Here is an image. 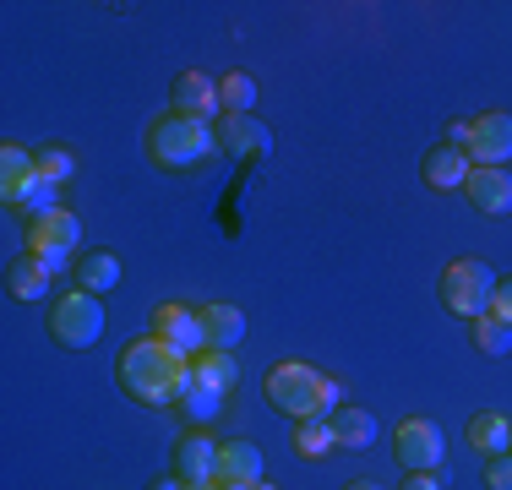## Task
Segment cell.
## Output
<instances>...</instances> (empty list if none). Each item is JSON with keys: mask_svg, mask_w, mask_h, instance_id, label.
Listing matches in <instances>:
<instances>
[{"mask_svg": "<svg viewBox=\"0 0 512 490\" xmlns=\"http://www.w3.org/2000/svg\"><path fill=\"white\" fill-rule=\"evenodd\" d=\"M115 382L126 398L148 403V409H164V403H180L191 387V360L186 354H175L169 343L158 338H137L126 354H120L115 365Z\"/></svg>", "mask_w": 512, "mask_h": 490, "instance_id": "obj_1", "label": "cell"}, {"mask_svg": "<svg viewBox=\"0 0 512 490\" xmlns=\"http://www.w3.org/2000/svg\"><path fill=\"white\" fill-rule=\"evenodd\" d=\"M262 392L278 414H289V420H333V414L344 409V387L316 376L306 360H278L273 371H267Z\"/></svg>", "mask_w": 512, "mask_h": 490, "instance_id": "obj_2", "label": "cell"}, {"mask_svg": "<svg viewBox=\"0 0 512 490\" xmlns=\"http://www.w3.org/2000/svg\"><path fill=\"white\" fill-rule=\"evenodd\" d=\"M213 147H218V131L207 120L180 115V109H169V115H158L148 126V158L158 169H169V175L197 169L202 158H213Z\"/></svg>", "mask_w": 512, "mask_h": 490, "instance_id": "obj_3", "label": "cell"}, {"mask_svg": "<svg viewBox=\"0 0 512 490\" xmlns=\"http://www.w3.org/2000/svg\"><path fill=\"white\" fill-rule=\"evenodd\" d=\"M502 278L491 273V262H480V256H458V262H447V273H442V305L453 316H485L491 311V294Z\"/></svg>", "mask_w": 512, "mask_h": 490, "instance_id": "obj_4", "label": "cell"}, {"mask_svg": "<svg viewBox=\"0 0 512 490\" xmlns=\"http://www.w3.org/2000/svg\"><path fill=\"white\" fill-rule=\"evenodd\" d=\"M50 333H55V343H66V349H93V343L104 338V305H99V294L66 289L55 300V311H50Z\"/></svg>", "mask_w": 512, "mask_h": 490, "instance_id": "obj_5", "label": "cell"}, {"mask_svg": "<svg viewBox=\"0 0 512 490\" xmlns=\"http://www.w3.org/2000/svg\"><path fill=\"white\" fill-rule=\"evenodd\" d=\"M77 235H82L77 213L55 207V213H44V218H33V224H28V256H33V262H44L50 273H66L71 251H77Z\"/></svg>", "mask_w": 512, "mask_h": 490, "instance_id": "obj_6", "label": "cell"}, {"mask_svg": "<svg viewBox=\"0 0 512 490\" xmlns=\"http://www.w3.org/2000/svg\"><path fill=\"white\" fill-rule=\"evenodd\" d=\"M393 452H398V463H404L409 474H436L442 469V431H436L431 420H404L393 431Z\"/></svg>", "mask_w": 512, "mask_h": 490, "instance_id": "obj_7", "label": "cell"}, {"mask_svg": "<svg viewBox=\"0 0 512 490\" xmlns=\"http://www.w3.org/2000/svg\"><path fill=\"white\" fill-rule=\"evenodd\" d=\"M512 158V115L491 109V115L469 120V164L474 169H502Z\"/></svg>", "mask_w": 512, "mask_h": 490, "instance_id": "obj_8", "label": "cell"}, {"mask_svg": "<svg viewBox=\"0 0 512 490\" xmlns=\"http://www.w3.org/2000/svg\"><path fill=\"white\" fill-rule=\"evenodd\" d=\"M153 338L169 343L175 354H186V360H197V354L207 349L202 316L191 311V305H158V311H153Z\"/></svg>", "mask_w": 512, "mask_h": 490, "instance_id": "obj_9", "label": "cell"}, {"mask_svg": "<svg viewBox=\"0 0 512 490\" xmlns=\"http://www.w3.org/2000/svg\"><path fill=\"white\" fill-rule=\"evenodd\" d=\"M218 447H224V441H213L207 431L180 436V447H175V480L180 485H218Z\"/></svg>", "mask_w": 512, "mask_h": 490, "instance_id": "obj_10", "label": "cell"}, {"mask_svg": "<svg viewBox=\"0 0 512 490\" xmlns=\"http://www.w3.org/2000/svg\"><path fill=\"white\" fill-rule=\"evenodd\" d=\"M469 153L463 147H453V142H442V147H431V153L420 158V175H425V186L431 191H463L469 186Z\"/></svg>", "mask_w": 512, "mask_h": 490, "instance_id": "obj_11", "label": "cell"}, {"mask_svg": "<svg viewBox=\"0 0 512 490\" xmlns=\"http://www.w3.org/2000/svg\"><path fill=\"white\" fill-rule=\"evenodd\" d=\"M218 147L235 153V158H262L267 147H273V131H267L256 115H224V126H218Z\"/></svg>", "mask_w": 512, "mask_h": 490, "instance_id": "obj_12", "label": "cell"}, {"mask_svg": "<svg viewBox=\"0 0 512 490\" xmlns=\"http://www.w3.org/2000/svg\"><path fill=\"white\" fill-rule=\"evenodd\" d=\"M469 202L480 207L485 218H502V213H512V175L507 169H469Z\"/></svg>", "mask_w": 512, "mask_h": 490, "instance_id": "obj_13", "label": "cell"}, {"mask_svg": "<svg viewBox=\"0 0 512 490\" xmlns=\"http://www.w3.org/2000/svg\"><path fill=\"white\" fill-rule=\"evenodd\" d=\"M197 316H202V338H207V349H224V354H229L240 338H246V316H240L235 305H224V300H207Z\"/></svg>", "mask_w": 512, "mask_h": 490, "instance_id": "obj_14", "label": "cell"}, {"mask_svg": "<svg viewBox=\"0 0 512 490\" xmlns=\"http://www.w3.org/2000/svg\"><path fill=\"white\" fill-rule=\"evenodd\" d=\"M175 109L191 120H213L218 109H224V98H218V82H207L202 71H186V77H175Z\"/></svg>", "mask_w": 512, "mask_h": 490, "instance_id": "obj_15", "label": "cell"}, {"mask_svg": "<svg viewBox=\"0 0 512 490\" xmlns=\"http://www.w3.org/2000/svg\"><path fill=\"white\" fill-rule=\"evenodd\" d=\"M262 480V452L251 441H224L218 447V485H256Z\"/></svg>", "mask_w": 512, "mask_h": 490, "instance_id": "obj_16", "label": "cell"}, {"mask_svg": "<svg viewBox=\"0 0 512 490\" xmlns=\"http://www.w3.org/2000/svg\"><path fill=\"white\" fill-rule=\"evenodd\" d=\"M469 447L480 452L485 463H491V458H507V452H512V425L502 420V414H491V409L474 414V420H469Z\"/></svg>", "mask_w": 512, "mask_h": 490, "instance_id": "obj_17", "label": "cell"}, {"mask_svg": "<svg viewBox=\"0 0 512 490\" xmlns=\"http://www.w3.org/2000/svg\"><path fill=\"white\" fill-rule=\"evenodd\" d=\"M191 382L197 387H213V392H229L240 382V360L224 349H202L197 360H191Z\"/></svg>", "mask_w": 512, "mask_h": 490, "instance_id": "obj_18", "label": "cell"}, {"mask_svg": "<svg viewBox=\"0 0 512 490\" xmlns=\"http://www.w3.org/2000/svg\"><path fill=\"white\" fill-rule=\"evenodd\" d=\"M333 436H338V447H344V452H365L376 441V420L365 409H355V403H344V409L333 414Z\"/></svg>", "mask_w": 512, "mask_h": 490, "instance_id": "obj_19", "label": "cell"}, {"mask_svg": "<svg viewBox=\"0 0 512 490\" xmlns=\"http://www.w3.org/2000/svg\"><path fill=\"white\" fill-rule=\"evenodd\" d=\"M120 284V256H109V251H88L77 262V289H88V294H104V289H115Z\"/></svg>", "mask_w": 512, "mask_h": 490, "instance_id": "obj_20", "label": "cell"}, {"mask_svg": "<svg viewBox=\"0 0 512 490\" xmlns=\"http://www.w3.org/2000/svg\"><path fill=\"white\" fill-rule=\"evenodd\" d=\"M33 175H39V169H33V147H22V142H6V147H0V186H6V202H11L22 186H28Z\"/></svg>", "mask_w": 512, "mask_h": 490, "instance_id": "obj_21", "label": "cell"}, {"mask_svg": "<svg viewBox=\"0 0 512 490\" xmlns=\"http://www.w3.org/2000/svg\"><path fill=\"white\" fill-rule=\"evenodd\" d=\"M50 278H55V273H50L44 262H33V256H22V262L6 273V294H11V300H39V294L50 289Z\"/></svg>", "mask_w": 512, "mask_h": 490, "instance_id": "obj_22", "label": "cell"}, {"mask_svg": "<svg viewBox=\"0 0 512 490\" xmlns=\"http://www.w3.org/2000/svg\"><path fill=\"white\" fill-rule=\"evenodd\" d=\"M333 447H338V436H333V420H295V452H300L306 463L327 458Z\"/></svg>", "mask_w": 512, "mask_h": 490, "instance_id": "obj_23", "label": "cell"}, {"mask_svg": "<svg viewBox=\"0 0 512 490\" xmlns=\"http://www.w3.org/2000/svg\"><path fill=\"white\" fill-rule=\"evenodd\" d=\"M11 207H17V213H28V224H33V218H44V213H55V207H60V186H55V180L33 175L28 186L11 196Z\"/></svg>", "mask_w": 512, "mask_h": 490, "instance_id": "obj_24", "label": "cell"}, {"mask_svg": "<svg viewBox=\"0 0 512 490\" xmlns=\"http://www.w3.org/2000/svg\"><path fill=\"white\" fill-rule=\"evenodd\" d=\"M218 409H224V392L197 387V382H191V387H186V398H180V414H186L191 425H213V420H218Z\"/></svg>", "mask_w": 512, "mask_h": 490, "instance_id": "obj_25", "label": "cell"}, {"mask_svg": "<svg viewBox=\"0 0 512 490\" xmlns=\"http://www.w3.org/2000/svg\"><path fill=\"white\" fill-rule=\"evenodd\" d=\"M218 98H224V115H251V104H256V82L246 77V71H229V77L218 82Z\"/></svg>", "mask_w": 512, "mask_h": 490, "instance_id": "obj_26", "label": "cell"}, {"mask_svg": "<svg viewBox=\"0 0 512 490\" xmlns=\"http://www.w3.org/2000/svg\"><path fill=\"white\" fill-rule=\"evenodd\" d=\"M33 169H39V180H55V186H66V180L77 175V158H71L66 147H33Z\"/></svg>", "mask_w": 512, "mask_h": 490, "instance_id": "obj_27", "label": "cell"}, {"mask_svg": "<svg viewBox=\"0 0 512 490\" xmlns=\"http://www.w3.org/2000/svg\"><path fill=\"white\" fill-rule=\"evenodd\" d=\"M474 343H480V354H507L512 349V327L502 322V316H474Z\"/></svg>", "mask_w": 512, "mask_h": 490, "instance_id": "obj_28", "label": "cell"}, {"mask_svg": "<svg viewBox=\"0 0 512 490\" xmlns=\"http://www.w3.org/2000/svg\"><path fill=\"white\" fill-rule=\"evenodd\" d=\"M485 485H491V490H512V452L485 463Z\"/></svg>", "mask_w": 512, "mask_h": 490, "instance_id": "obj_29", "label": "cell"}, {"mask_svg": "<svg viewBox=\"0 0 512 490\" xmlns=\"http://www.w3.org/2000/svg\"><path fill=\"white\" fill-rule=\"evenodd\" d=\"M491 316H502V322L512 327V278H507V284H496V294H491Z\"/></svg>", "mask_w": 512, "mask_h": 490, "instance_id": "obj_30", "label": "cell"}, {"mask_svg": "<svg viewBox=\"0 0 512 490\" xmlns=\"http://www.w3.org/2000/svg\"><path fill=\"white\" fill-rule=\"evenodd\" d=\"M398 490H442V474H409Z\"/></svg>", "mask_w": 512, "mask_h": 490, "instance_id": "obj_31", "label": "cell"}, {"mask_svg": "<svg viewBox=\"0 0 512 490\" xmlns=\"http://www.w3.org/2000/svg\"><path fill=\"white\" fill-rule=\"evenodd\" d=\"M447 142H453V147H463V153H469V120H453V126H447Z\"/></svg>", "mask_w": 512, "mask_h": 490, "instance_id": "obj_32", "label": "cell"}, {"mask_svg": "<svg viewBox=\"0 0 512 490\" xmlns=\"http://www.w3.org/2000/svg\"><path fill=\"white\" fill-rule=\"evenodd\" d=\"M153 490H186V485H180L175 474H158V480H153Z\"/></svg>", "mask_w": 512, "mask_h": 490, "instance_id": "obj_33", "label": "cell"}, {"mask_svg": "<svg viewBox=\"0 0 512 490\" xmlns=\"http://www.w3.org/2000/svg\"><path fill=\"white\" fill-rule=\"evenodd\" d=\"M344 490H387V485H376V480H355V485H344Z\"/></svg>", "mask_w": 512, "mask_h": 490, "instance_id": "obj_34", "label": "cell"}, {"mask_svg": "<svg viewBox=\"0 0 512 490\" xmlns=\"http://www.w3.org/2000/svg\"><path fill=\"white\" fill-rule=\"evenodd\" d=\"M251 490H278V485H267V480H256V485H251Z\"/></svg>", "mask_w": 512, "mask_h": 490, "instance_id": "obj_35", "label": "cell"}, {"mask_svg": "<svg viewBox=\"0 0 512 490\" xmlns=\"http://www.w3.org/2000/svg\"><path fill=\"white\" fill-rule=\"evenodd\" d=\"M218 490H251V485H218Z\"/></svg>", "mask_w": 512, "mask_h": 490, "instance_id": "obj_36", "label": "cell"}, {"mask_svg": "<svg viewBox=\"0 0 512 490\" xmlns=\"http://www.w3.org/2000/svg\"><path fill=\"white\" fill-rule=\"evenodd\" d=\"M186 490H218V485H186Z\"/></svg>", "mask_w": 512, "mask_h": 490, "instance_id": "obj_37", "label": "cell"}]
</instances>
